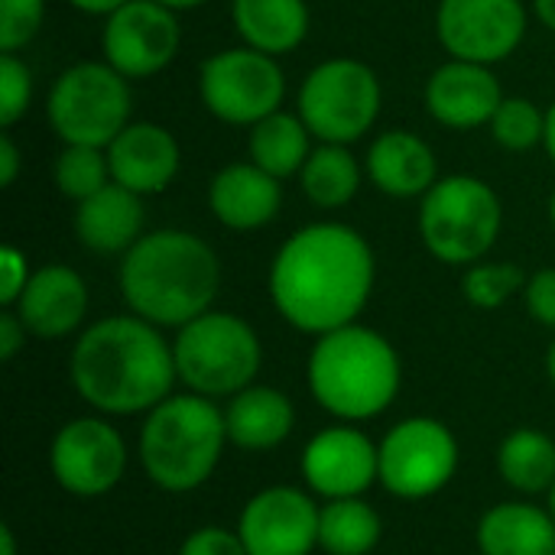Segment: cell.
Returning a JSON list of instances; mask_svg holds the SVG:
<instances>
[{
  "label": "cell",
  "instance_id": "6da1fadb",
  "mask_svg": "<svg viewBox=\"0 0 555 555\" xmlns=\"http://www.w3.org/2000/svg\"><path fill=\"white\" fill-rule=\"evenodd\" d=\"M374 250L348 224L319 221L296 231L273 257L270 299L306 335L351 325L374 289Z\"/></svg>",
  "mask_w": 555,
  "mask_h": 555
},
{
  "label": "cell",
  "instance_id": "7a4b0ae2",
  "mask_svg": "<svg viewBox=\"0 0 555 555\" xmlns=\"http://www.w3.org/2000/svg\"><path fill=\"white\" fill-rule=\"evenodd\" d=\"M68 371L78 397L111 416L150 413L179 377L172 348L140 315H111L85 328Z\"/></svg>",
  "mask_w": 555,
  "mask_h": 555
},
{
  "label": "cell",
  "instance_id": "3957f363",
  "mask_svg": "<svg viewBox=\"0 0 555 555\" xmlns=\"http://www.w3.org/2000/svg\"><path fill=\"white\" fill-rule=\"evenodd\" d=\"M218 286L215 250L189 231L143 234L120 260V296L133 315L153 325H189L211 309Z\"/></svg>",
  "mask_w": 555,
  "mask_h": 555
},
{
  "label": "cell",
  "instance_id": "277c9868",
  "mask_svg": "<svg viewBox=\"0 0 555 555\" xmlns=\"http://www.w3.org/2000/svg\"><path fill=\"white\" fill-rule=\"evenodd\" d=\"M400 358L393 345L364 325L319 335L309 358V390L338 420L358 423L380 416L400 390Z\"/></svg>",
  "mask_w": 555,
  "mask_h": 555
},
{
  "label": "cell",
  "instance_id": "5b68a950",
  "mask_svg": "<svg viewBox=\"0 0 555 555\" xmlns=\"http://www.w3.org/2000/svg\"><path fill=\"white\" fill-rule=\"evenodd\" d=\"M228 439L224 413L202 393L166 397L150 410L140 433V462L163 491L202 488L221 462Z\"/></svg>",
  "mask_w": 555,
  "mask_h": 555
},
{
  "label": "cell",
  "instance_id": "8992f818",
  "mask_svg": "<svg viewBox=\"0 0 555 555\" xmlns=\"http://www.w3.org/2000/svg\"><path fill=\"white\" fill-rule=\"evenodd\" d=\"M504 208L498 192L475 176H446L420 208V234L426 250L449 267L478 263L498 241Z\"/></svg>",
  "mask_w": 555,
  "mask_h": 555
},
{
  "label": "cell",
  "instance_id": "52a82bcc",
  "mask_svg": "<svg viewBox=\"0 0 555 555\" xmlns=\"http://www.w3.org/2000/svg\"><path fill=\"white\" fill-rule=\"evenodd\" d=\"M176 371L202 397H234L254 384L263 364L257 332L231 312H205L179 328Z\"/></svg>",
  "mask_w": 555,
  "mask_h": 555
},
{
  "label": "cell",
  "instance_id": "ba28073f",
  "mask_svg": "<svg viewBox=\"0 0 555 555\" xmlns=\"http://www.w3.org/2000/svg\"><path fill=\"white\" fill-rule=\"evenodd\" d=\"M130 85L107 62H78L65 68L49 91V124L75 146H101L130 124Z\"/></svg>",
  "mask_w": 555,
  "mask_h": 555
},
{
  "label": "cell",
  "instance_id": "9c48e42d",
  "mask_svg": "<svg viewBox=\"0 0 555 555\" xmlns=\"http://www.w3.org/2000/svg\"><path fill=\"white\" fill-rule=\"evenodd\" d=\"M380 114V81L358 59H328L315 65L299 88V117L322 143L361 140Z\"/></svg>",
  "mask_w": 555,
  "mask_h": 555
},
{
  "label": "cell",
  "instance_id": "30bf717a",
  "mask_svg": "<svg viewBox=\"0 0 555 555\" xmlns=\"http://www.w3.org/2000/svg\"><path fill=\"white\" fill-rule=\"evenodd\" d=\"M202 104L224 124L254 127L263 117L276 114L286 94L283 68L276 55L260 49H224L202 62L198 68Z\"/></svg>",
  "mask_w": 555,
  "mask_h": 555
},
{
  "label": "cell",
  "instance_id": "8fae6325",
  "mask_svg": "<svg viewBox=\"0 0 555 555\" xmlns=\"http://www.w3.org/2000/svg\"><path fill=\"white\" fill-rule=\"evenodd\" d=\"M459 468V442L446 423L416 416L397 423L380 442V481L403 501L439 494Z\"/></svg>",
  "mask_w": 555,
  "mask_h": 555
},
{
  "label": "cell",
  "instance_id": "7c38bea8",
  "mask_svg": "<svg viewBox=\"0 0 555 555\" xmlns=\"http://www.w3.org/2000/svg\"><path fill=\"white\" fill-rule=\"evenodd\" d=\"M436 33L452 59L494 65L524 42L527 10L520 0H442Z\"/></svg>",
  "mask_w": 555,
  "mask_h": 555
},
{
  "label": "cell",
  "instance_id": "4fadbf2b",
  "mask_svg": "<svg viewBox=\"0 0 555 555\" xmlns=\"http://www.w3.org/2000/svg\"><path fill=\"white\" fill-rule=\"evenodd\" d=\"M182 42L176 10L159 0H130L114 10L104 23L101 46L111 68L124 78H150L163 72Z\"/></svg>",
  "mask_w": 555,
  "mask_h": 555
},
{
  "label": "cell",
  "instance_id": "5bb4252c",
  "mask_svg": "<svg viewBox=\"0 0 555 555\" xmlns=\"http://www.w3.org/2000/svg\"><path fill=\"white\" fill-rule=\"evenodd\" d=\"M49 465L55 481L75 498H101L117 488L127 468L120 433L94 416L72 420L52 439Z\"/></svg>",
  "mask_w": 555,
  "mask_h": 555
},
{
  "label": "cell",
  "instance_id": "9a60e30c",
  "mask_svg": "<svg viewBox=\"0 0 555 555\" xmlns=\"http://www.w3.org/2000/svg\"><path fill=\"white\" fill-rule=\"evenodd\" d=\"M237 533L250 555H309L319 546V507L296 488H267L247 501Z\"/></svg>",
  "mask_w": 555,
  "mask_h": 555
},
{
  "label": "cell",
  "instance_id": "2e32d148",
  "mask_svg": "<svg viewBox=\"0 0 555 555\" xmlns=\"http://www.w3.org/2000/svg\"><path fill=\"white\" fill-rule=\"evenodd\" d=\"M302 478L328 501L361 498L380 481V449L351 426L322 429L302 452Z\"/></svg>",
  "mask_w": 555,
  "mask_h": 555
},
{
  "label": "cell",
  "instance_id": "e0dca14e",
  "mask_svg": "<svg viewBox=\"0 0 555 555\" xmlns=\"http://www.w3.org/2000/svg\"><path fill=\"white\" fill-rule=\"evenodd\" d=\"M504 94L501 81L488 65L452 59L433 72L426 81V107L429 114L452 130H472L491 124Z\"/></svg>",
  "mask_w": 555,
  "mask_h": 555
},
{
  "label": "cell",
  "instance_id": "ac0fdd59",
  "mask_svg": "<svg viewBox=\"0 0 555 555\" xmlns=\"http://www.w3.org/2000/svg\"><path fill=\"white\" fill-rule=\"evenodd\" d=\"M182 153L176 137L159 124H127L107 146L111 182L137 192L156 195L163 192L179 172Z\"/></svg>",
  "mask_w": 555,
  "mask_h": 555
},
{
  "label": "cell",
  "instance_id": "d6986e66",
  "mask_svg": "<svg viewBox=\"0 0 555 555\" xmlns=\"http://www.w3.org/2000/svg\"><path fill=\"white\" fill-rule=\"evenodd\" d=\"M88 312L85 280L62 263L42 267L29 276L23 296L16 299V315L26 332L36 338H65L72 335Z\"/></svg>",
  "mask_w": 555,
  "mask_h": 555
},
{
  "label": "cell",
  "instance_id": "ffe728a7",
  "mask_svg": "<svg viewBox=\"0 0 555 555\" xmlns=\"http://www.w3.org/2000/svg\"><path fill=\"white\" fill-rule=\"evenodd\" d=\"M208 205L224 228L257 231L280 215L283 185L257 163H231L211 179Z\"/></svg>",
  "mask_w": 555,
  "mask_h": 555
},
{
  "label": "cell",
  "instance_id": "44dd1931",
  "mask_svg": "<svg viewBox=\"0 0 555 555\" xmlns=\"http://www.w3.org/2000/svg\"><path fill=\"white\" fill-rule=\"evenodd\" d=\"M367 179L390 198L426 195L439 182L436 153L410 130H387L367 150Z\"/></svg>",
  "mask_w": 555,
  "mask_h": 555
},
{
  "label": "cell",
  "instance_id": "7402d4cb",
  "mask_svg": "<svg viewBox=\"0 0 555 555\" xmlns=\"http://www.w3.org/2000/svg\"><path fill=\"white\" fill-rule=\"evenodd\" d=\"M143 195L107 182L91 198L78 202L75 234L91 254H127L143 237Z\"/></svg>",
  "mask_w": 555,
  "mask_h": 555
},
{
  "label": "cell",
  "instance_id": "603a6c76",
  "mask_svg": "<svg viewBox=\"0 0 555 555\" xmlns=\"http://www.w3.org/2000/svg\"><path fill=\"white\" fill-rule=\"evenodd\" d=\"M224 423H228V439L237 449L267 452V449H276L293 433L296 413L286 393L250 384L247 390L231 397L224 410Z\"/></svg>",
  "mask_w": 555,
  "mask_h": 555
},
{
  "label": "cell",
  "instance_id": "cb8c5ba5",
  "mask_svg": "<svg viewBox=\"0 0 555 555\" xmlns=\"http://www.w3.org/2000/svg\"><path fill=\"white\" fill-rule=\"evenodd\" d=\"M478 546L485 555H553V514L533 504H501L481 517Z\"/></svg>",
  "mask_w": 555,
  "mask_h": 555
},
{
  "label": "cell",
  "instance_id": "d4e9b609",
  "mask_svg": "<svg viewBox=\"0 0 555 555\" xmlns=\"http://www.w3.org/2000/svg\"><path fill=\"white\" fill-rule=\"evenodd\" d=\"M231 13L241 39L267 55L293 52L309 33L306 0H234Z\"/></svg>",
  "mask_w": 555,
  "mask_h": 555
},
{
  "label": "cell",
  "instance_id": "484cf974",
  "mask_svg": "<svg viewBox=\"0 0 555 555\" xmlns=\"http://www.w3.org/2000/svg\"><path fill=\"white\" fill-rule=\"evenodd\" d=\"M247 150H250V163H257L263 172L283 182L286 176L302 172L306 159L312 156V130L299 114L276 111L250 127Z\"/></svg>",
  "mask_w": 555,
  "mask_h": 555
},
{
  "label": "cell",
  "instance_id": "4316f807",
  "mask_svg": "<svg viewBox=\"0 0 555 555\" xmlns=\"http://www.w3.org/2000/svg\"><path fill=\"white\" fill-rule=\"evenodd\" d=\"M299 185L306 198L319 208H341L361 189V166L354 153L341 143H322L312 150L299 172Z\"/></svg>",
  "mask_w": 555,
  "mask_h": 555
},
{
  "label": "cell",
  "instance_id": "83f0119b",
  "mask_svg": "<svg viewBox=\"0 0 555 555\" xmlns=\"http://www.w3.org/2000/svg\"><path fill=\"white\" fill-rule=\"evenodd\" d=\"M384 524L361 498H338L319 511V546L328 555H367L380 543Z\"/></svg>",
  "mask_w": 555,
  "mask_h": 555
},
{
  "label": "cell",
  "instance_id": "f1b7e54d",
  "mask_svg": "<svg viewBox=\"0 0 555 555\" xmlns=\"http://www.w3.org/2000/svg\"><path fill=\"white\" fill-rule=\"evenodd\" d=\"M498 468L520 494H540L555 485V442L537 429H514L498 452Z\"/></svg>",
  "mask_w": 555,
  "mask_h": 555
},
{
  "label": "cell",
  "instance_id": "f546056e",
  "mask_svg": "<svg viewBox=\"0 0 555 555\" xmlns=\"http://www.w3.org/2000/svg\"><path fill=\"white\" fill-rule=\"evenodd\" d=\"M111 182L107 150L101 146H75L65 143V150L55 159V185L72 202H85L94 192H101Z\"/></svg>",
  "mask_w": 555,
  "mask_h": 555
},
{
  "label": "cell",
  "instance_id": "4dcf8cb0",
  "mask_svg": "<svg viewBox=\"0 0 555 555\" xmlns=\"http://www.w3.org/2000/svg\"><path fill=\"white\" fill-rule=\"evenodd\" d=\"M488 127L504 150L524 153V150H533L537 143H543L546 114L530 98H504Z\"/></svg>",
  "mask_w": 555,
  "mask_h": 555
},
{
  "label": "cell",
  "instance_id": "1f68e13d",
  "mask_svg": "<svg viewBox=\"0 0 555 555\" xmlns=\"http://www.w3.org/2000/svg\"><path fill=\"white\" fill-rule=\"evenodd\" d=\"M524 286L527 276L517 263H472L462 280L465 299L478 309H498Z\"/></svg>",
  "mask_w": 555,
  "mask_h": 555
},
{
  "label": "cell",
  "instance_id": "d6a6232c",
  "mask_svg": "<svg viewBox=\"0 0 555 555\" xmlns=\"http://www.w3.org/2000/svg\"><path fill=\"white\" fill-rule=\"evenodd\" d=\"M29 98H33L29 68L13 52H3L0 55V124L13 127L26 114Z\"/></svg>",
  "mask_w": 555,
  "mask_h": 555
},
{
  "label": "cell",
  "instance_id": "836d02e7",
  "mask_svg": "<svg viewBox=\"0 0 555 555\" xmlns=\"http://www.w3.org/2000/svg\"><path fill=\"white\" fill-rule=\"evenodd\" d=\"M46 3L42 0H0V49H23L42 26Z\"/></svg>",
  "mask_w": 555,
  "mask_h": 555
},
{
  "label": "cell",
  "instance_id": "e575fe53",
  "mask_svg": "<svg viewBox=\"0 0 555 555\" xmlns=\"http://www.w3.org/2000/svg\"><path fill=\"white\" fill-rule=\"evenodd\" d=\"M179 555H250L241 533H231L224 527H202L195 530L185 543Z\"/></svg>",
  "mask_w": 555,
  "mask_h": 555
},
{
  "label": "cell",
  "instance_id": "d590c367",
  "mask_svg": "<svg viewBox=\"0 0 555 555\" xmlns=\"http://www.w3.org/2000/svg\"><path fill=\"white\" fill-rule=\"evenodd\" d=\"M29 267H26V254H20L16 247H0V302L3 306H16V299L23 296L26 283H29Z\"/></svg>",
  "mask_w": 555,
  "mask_h": 555
},
{
  "label": "cell",
  "instance_id": "8d00e7d4",
  "mask_svg": "<svg viewBox=\"0 0 555 555\" xmlns=\"http://www.w3.org/2000/svg\"><path fill=\"white\" fill-rule=\"evenodd\" d=\"M527 293V309L530 315L546 325V328H555V270H540L527 280L524 286Z\"/></svg>",
  "mask_w": 555,
  "mask_h": 555
},
{
  "label": "cell",
  "instance_id": "74e56055",
  "mask_svg": "<svg viewBox=\"0 0 555 555\" xmlns=\"http://www.w3.org/2000/svg\"><path fill=\"white\" fill-rule=\"evenodd\" d=\"M26 341V325L16 312H3L0 315V358L3 361H13L16 351L23 348Z\"/></svg>",
  "mask_w": 555,
  "mask_h": 555
},
{
  "label": "cell",
  "instance_id": "f35d334b",
  "mask_svg": "<svg viewBox=\"0 0 555 555\" xmlns=\"http://www.w3.org/2000/svg\"><path fill=\"white\" fill-rule=\"evenodd\" d=\"M16 172H20V150L16 143L10 140V133L0 137V185H13L16 182Z\"/></svg>",
  "mask_w": 555,
  "mask_h": 555
},
{
  "label": "cell",
  "instance_id": "ab89813d",
  "mask_svg": "<svg viewBox=\"0 0 555 555\" xmlns=\"http://www.w3.org/2000/svg\"><path fill=\"white\" fill-rule=\"evenodd\" d=\"M72 7H78L81 13H94V16H111L114 10H120L130 0H68Z\"/></svg>",
  "mask_w": 555,
  "mask_h": 555
},
{
  "label": "cell",
  "instance_id": "60d3db41",
  "mask_svg": "<svg viewBox=\"0 0 555 555\" xmlns=\"http://www.w3.org/2000/svg\"><path fill=\"white\" fill-rule=\"evenodd\" d=\"M533 10H537V16L555 33V0H533Z\"/></svg>",
  "mask_w": 555,
  "mask_h": 555
},
{
  "label": "cell",
  "instance_id": "b9f144b4",
  "mask_svg": "<svg viewBox=\"0 0 555 555\" xmlns=\"http://www.w3.org/2000/svg\"><path fill=\"white\" fill-rule=\"evenodd\" d=\"M543 143H546V150H550L555 163V104L546 111V137H543Z\"/></svg>",
  "mask_w": 555,
  "mask_h": 555
},
{
  "label": "cell",
  "instance_id": "7bdbcfd3",
  "mask_svg": "<svg viewBox=\"0 0 555 555\" xmlns=\"http://www.w3.org/2000/svg\"><path fill=\"white\" fill-rule=\"evenodd\" d=\"M0 555H16V543H13V530L10 527H0Z\"/></svg>",
  "mask_w": 555,
  "mask_h": 555
},
{
  "label": "cell",
  "instance_id": "ee69618b",
  "mask_svg": "<svg viewBox=\"0 0 555 555\" xmlns=\"http://www.w3.org/2000/svg\"><path fill=\"white\" fill-rule=\"evenodd\" d=\"M163 7H169V10H195V7H202V3H208V0H159Z\"/></svg>",
  "mask_w": 555,
  "mask_h": 555
},
{
  "label": "cell",
  "instance_id": "f6af8a7d",
  "mask_svg": "<svg viewBox=\"0 0 555 555\" xmlns=\"http://www.w3.org/2000/svg\"><path fill=\"white\" fill-rule=\"evenodd\" d=\"M546 371H550V377H553L555 384V341L550 345V354H546Z\"/></svg>",
  "mask_w": 555,
  "mask_h": 555
},
{
  "label": "cell",
  "instance_id": "bcb514c9",
  "mask_svg": "<svg viewBox=\"0 0 555 555\" xmlns=\"http://www.w3.org/2000/svg\"><path fill=\"white\" fill-rule=\"evenodd\" d=\"M550 507H553V520H555V485L550 488Z\"/></svg>",
  "mask_w": 555,
  "mask_h": 555
},
{
  "label": "cell",
  "instance_id": "7dc6e473",
  "mask_svg": "<svg viewBox=\"0 0 555 555\" xmlns=\"http://www.w3.org/2000/svg\"><path fill=\"white\" fill-rule=\"evenodd\" d=\"M550 218H553V224H555V192H553V202H550Z\"/></svg>",
  "mask_w": 555,
  "mask_h": 555
},
{
  "label": "cell",
  "instance_id": "c3c4849f",
  "mask_svg": "<svg viewBox=\"0 0 555 555\" xmlns=\"http://www.w3.org/2000/svg\"><path fill=\"white\" fill-rule=\"evenodd\" d=\"M553 555H555V553H553Z\"/></svg>",
  "mask_w": 555,
  "mask_h": 555
}]
</instances>
